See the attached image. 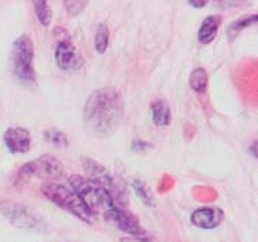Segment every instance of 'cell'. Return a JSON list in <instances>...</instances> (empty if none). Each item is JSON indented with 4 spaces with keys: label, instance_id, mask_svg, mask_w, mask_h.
I'll return each instance as SVG.
<instances>
[{
    "label": "cell",
    "instance_id": "6da1fadb",
    "mask_svg": "<svg viewBox=\"0 0 258 242\" xmlns=\"http://www.w3.org/2000/svg\"><path fill=\"white\" fill-rule=\"evenodd\" d=\"M123 117V100L115 88L105 86L90 94L84 108L85 129L96 137H108Z\"/></svg>",
    "mask_w": 258,
    "mask_h": 242
},
{
    "label": "cell",
    "instance_id": "7a4b0ae2",
    "mask_svg": "<svg viewBox=\"0 0 258 242\" xmlns=\"http://www.w3.org/2000/svg\"><path fill=\"white\" fill-rule=\"evenodd\" d=\"M71 189L80 196L81 200L84 201L88 210L93 215L101 214L103 216L108 214L116 205L113 204L109 193L99 183L82 175H73L69 178Z\"/></svg>",
    "mask_w": 258,
    "mask_h": 242
},
{
    "label": "cell",
    "instance_id": "3957f363",
    "mask_svg": "<svg viewBox=\"0 0 258 242\" xmlns=\"http://www.w3.org/2000/svg\"><path fill=\"white\" fill-rule=\"evenodd\" d=\"M41 191L48 200H51L53 204L66 210L71 215H74L75 218H78L85 223L93 222L94 215L88 210V207L81 200L80 196L77 195L71 187H67L60 183H55V182H47L42 185Z\"/></svg>",
    "mask_w": 258,
    "mask_h": 242
},
{
    "label": "cell",
    "instance_id": "277c9868",
    "mask_svg": "<svg viewBox=\"0 0 258 242\" xmlns=\"http://www.w3.org/2000/svg\"><path fill=\"white\" fill-rule=\"evenodd\" d=\"M34 47L32 38L28 34L19 36L11 48V63L15 77L22 84L34 85L36 84V71H34Z\"/></svg>",
    "mask_w": 258,
    "mask_h": 242
},
{
    "label": "cell",
    "instance_id": "5b68a950",
    "mask_svg": "<svg viewBox=\"0 0 258 242\" xmlns=\"http://www.w3.org/2000/svg\"><path fill=\"white\" fill-rule=\"evenodd\" d=\"M64 175V166L60 160L53 158L51 155H44L41 158H37L25 163L19 168L17 174V185L28 183L30 179L37 178V179H59Z\"/></svg>",
    "mask_w": 258,
    "mask_h": 242
},
{
    "label": "cell",
    "instance_id": "8992f818",
    "mask_svg": "<svg viewBox=\"0 0 258 242\" xmlns=\"http://www.w3.org/2000/svg\"><path fill=\"white\" fill-rule=\"evenodd\" d=\"M0 214L3 215L10 223L14 224L15 227L32 230L38 233H47V223L36 211L29 208L26 205L19 204L15 201H2L0 203Z\"/></svg>",
    "mask_w": 258,
    "mask_h": 242
},
{
    "label": "cell",
    "instance_id": "52a82bcc",
    "mask_svg": "<svg viewBox=\"0 0 258 242\" xmlns=\"http://www.w3.org/2000/svg\"><path fill=\"white\" fill-rule=\"evenodd\" d=\"M104 218L111 222L115 227L119 228L120 231L130 234V237L137 238L141 242H156L155 237L148 230L142 227L141 223H140V219L137 218L136 215H133L130 211L119 208V207H113Z\"/></svg>",
    "mask_w": 258,
    "mask_h": 242
},
{
    "label": "cell",
    "instance_id": "ba28073f",
    "mask_svg": "<svg viewBox=\"0 0 258 242\" xmlns=\"http://www.w3.org/2000/svg\"><path fill=\"white\" fill-rule=\"evenodd\" d=\"M55 59L59 69L64 71L78 70L84 65V58L77 51L70 40H60L55 50Z\"/></svg>",
    "mask_w": 258,
    "mask_h": 242
},
{
    "label": "cell",
    "instance_id": "9c48e42d",
    "mask_svg": "<svg viewBox=\"0 0 258 242\" xmlns=\"http://www.w3.org/2000/svg\"><path fill=\"white\" fill-rule=\"evenodd\" d=\"M3 140H5L6 147L13 154H25L30 149V145H32V137L29 130L19 126L7 129L3 135Z\"/></svg>",
    "mask_w": 258,
    "mask_h": 242
},
{
    "label": "cell",
    "instance_id": "30bf717a",
    "mask_svg": "<svg viewBox=\"0 0 258 242\" xmlns=\"http://www.w3.org/2000/svg\"><path fill=\"white\" fill-rule=\"evenodd\" d=\"M190 219L196 227L211 230V228L217 227L224 220V212L216 207H205V208H198L194 211Z\"/></svg>",
    "mask_w": 258,
    "mask_h": 242
},
{
    "label": "cell",
    "instance_id": "8fae6325",
    "mask_svg": "<svg viewBox=\"0 0 258 242\" xmlns=\"http://www.w3.org/2000/svg\"><path fill=\"white\" fill-rule=\"evenodd\" d=\"M221 17L220 15H209L202 21L201 28L198 30V40L204 44L209 42L216 37L217 30L220 28Z\"/></svg>",
    "mask_w": 258,
    "mask_h": 242
},
{
    "label": "cell",
    "instance_id": "7c38bea8",
    "mask_svg": "<svg viewBox=\"0 0 258 242\" xmlns=\"http://www.w3.org/2000/svg\"><path fill=\"white\" fill-rule=\"evenodd\" d=\"M152 119L156 126H168L171 123V108H169L168 103L159 99L152 103Z\"/></svg>",
    "mask_w": 258,
    "mask_h": 242
},
{
    "label": "cell",
    "instance_id": "4fadbf2b",
    "mask_svg": "<svg viewBox=\"0 0 258 242\" xmlns=\"http://www.w3.org/2000/svg\"><path fill=\"white\" fill-rule=\"evenodd\" d=\"M190 86L194 92L197 93H204L208 86V73L205 69H196L190 74Z\"/></svg>",
    "mask_w": 258,
    "mask_h": 242
},
{
    "label": "cell",
    "instance_id": "5bb4252c",
    "mask_svg": "<svg viewBox=\"0 0 258 242\" xmlns=\"http://www.w3.org/2000/svg\"><path fill=\"white\" fill-rule=\"evenodd\" d=\"M109 44V29L107 25L100 24L96 30V37H94V47L99 54H104L107 51Z\"/></svg>",
    "mask_w": 258,
    "mask_h": 242
},
{
    "label": "cell",
    "instance_id": "9a60e30c",
    "mask_svg": "<svg viewBox=\"0 0 258 242\" xmlns=\"http://www.w3.org/2000/svg\"><path fill=\"white\" fill-rule=\"evenodd\" d=\"M255 22H257V15L255 14L247 15V17H242V18L236 19V21H234V22L230 25L228 33H230L231 37L235 38L239 34V32H242L243 29L249 28L250 25H254Z\"/></svg>",
    "mask_w": 258,
    "mask_h": 242
},
{
    "label": "cell",
    "instance_id": "2e32d148",
    "mask_svg": "<svg viewBox=\"0 0 258 242\" xmlns=\"http://www.w3.org/2000/svg\"><path fill=\"white\" fill-rule=\"evenodd\" d=\"M34 11L37 15V19L41 22L42 26H48L52 21V10L47 2H34Z\"/></svg>",
    "mask_w": 258,
    "mask_h": 242
},
{
    "label": "cell",
    "instance_id": "e0dca14e",
    "mask_svg": "<svg viewBox=\"0 0 258 242\" xmlns=\"http://www.w3.org/2000/svg\"><path fill=\"white\" fill-rule=\"evenodd\" d=\"M45 138L49 144L55 145L56 148H63L69 144L67 135L63 131L57 130V129H48L45 131Z\"/></svg>",
    "mask_w": 258,
    "mask_h": 242
},
{
    "label": "cell",
    "instance_id": "ac0fdd59",
    "mask_svg": "<svg viewBox=\"0 0 258 242\" xmlns=\"http://www.w3.org/2000/svg\"><path fill=\"white\" fill-rule=\"evenodd\" d=\"M133 186H134V190H136L137 195L140 196V199H141L146 205H155V197H153L150 189L146 186L144 182L134 181Z\"/></svg>",
    "mask_w": 258,
    "mask_h": 242
},
{
    "label": "cell",
    "instance_id": "d6986e66",
    "mask_svg": "<svg viewBox=\"0 0 258 242\" xmlns=\"http://www.w3.org/2000/svg\"><path fill=\"white\" fill-rule=\"evenodd\" d=\"M63 5L66 7L67 13H69L71 17H75V15H78L86 9L88 3H86V2H64Z\"/></svg>",
    "mask_w": 258,
    "mask_h": 242
},
{
    "label": "cell",
    "instance_id": "ffe728a7",
    "mask_svg": "<svg viewBox=\"0 0 258 242\" xmlns=\"http://www.w3.org/2000/svg\"><path fill=\"white\" fill-rule=\"evenodd\" d=\"M149 147H152L149 142L140 140V138L133 141V144H132V148L134 152H144V151H146V149H149Z\"/></svg>",
    "mask_w": 258,
    "mask_h": 242
},
{
    "label": "cell",
    "instance_id": "44dd1931",
    "mask_svg": "<svg viewBox=\"0 0 258 242\" xmlns=\"http://www.w3.org/2000/svg\"><path fill=\"white\" fill-rule=\"evenodd\" d=\"M188 5L192 6V7H205V6L208 5V2H202V0H200V2H188Z\"/></svg>",
    "mask_w": 258,
    "mask_h": 242
},
{
    "label": "cell",
    "instance_id": "7402d4cb",
    "mask_svg": "<svg viewBox=\"0 0 258 242\" xmlns=\"http://www.w3.org/2000/svg\"><path fill=\"white\" fill-rule=\"evenodd\" d=\"M120 242H141L140 239H137V238H133V237H124L120 239Z\"/></svg>",
    "mask_w": 258,
    "mask_h": 242
}]
</instances>
